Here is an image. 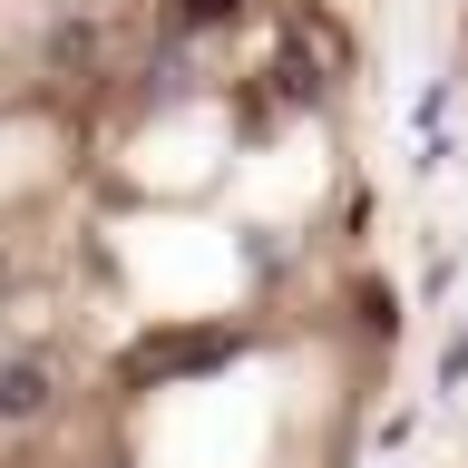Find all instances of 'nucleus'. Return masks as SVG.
<instances>
[{"mask_svg": "<svg viewBox=\"0 0 468 468\" xmlns=\"http://www.w3.org/2000/svg\"><path fill=\"white\" fill-rule=\"evenodd\" d=\"M390 244L351 0H0V342L244 313Z\"/></svg>", "mask_w": 468, "mask_h": 468, "instance_id": "obj_1", "label": "nucleus"}, {"mask_svg": "<svg viewBox=\"0 0 468 468\" xmlns=\"http://www.w3.org/2000/svg\"><path fill=\"white\" fill-rule=\"evenodd\" d=\"M410 371L390 244L244 313L117 342H0V468H371Z\"/></svg>", "mask_w": 468, "mask_h": 468, "instance_id": "obj_2", "label": "nucleus"}, {"mask_svg": "<svg viewBox=\"0 0 468 468\" xmlns=\"http://www.w3.org/2000/svg\"><path fill=\"white\" fill-rule=\"evenodd\" d=\"M449 88H459V108H468V0H449Z\"/></svg>", "mask_w": 468, "mask_h": 468, "instance_id": "obj_3", "label": "nucleus"}, {"mask_svg": "<svg viewBox=\"0 0 468 468\" xmlns=\"http://www.w3.org/2000/svg\"><path fill=\"white\" fill-rule=\"evenodd\" d=\"M459 468H468V459H459Z\"/></svg>", "mask_w": 468, "mask_h": 468, "instance_id": "obj_4", "label": "nucleus"}]
</instances>
